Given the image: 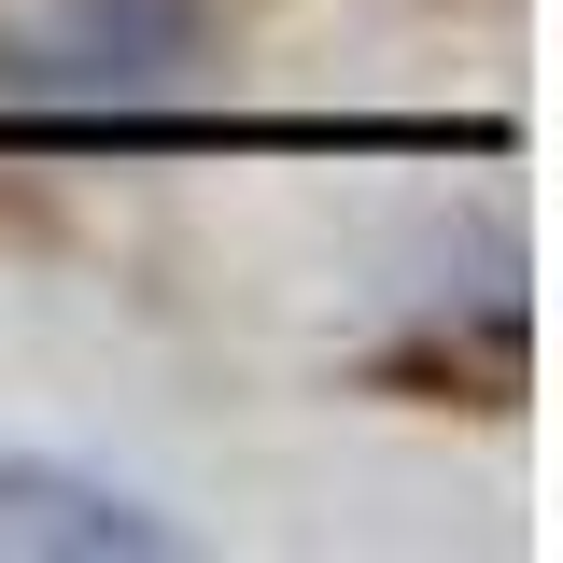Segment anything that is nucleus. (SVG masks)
Returning <instances> with one entry per match:
<instances>
[{
  "mask_svg": "<svg viewBox=\"0 0 563 563\" xmlns=\"http://www.w3.org/2000/svg\"><path fill=\"white\" fill-rule=\"evenodd\" d=\"M211 57L198 0H29L0 14V99L29 113H155Z\"/></svg>",
  "mask_w": 563,
  "mask_h": 563,
  "instance_id": "obj_1",
  "label": "nucleus"
},
{
  "mask_svg": "<svg viewBox=\"0 0 563 563\" xmlns=\"http://www.w3.org/2000/svg\"><path fill=\"white\" fill-rule=\"evenodd\" d=\"M0 550H43V563H155L169 521L141 493L85 479V465H43V451H0Z\"/></svg>",
  "mask_w": 563,
  "mask_h": 563,
  "instance_id": "obj_2",
  "label": "nucleus"
}]
</instances>
